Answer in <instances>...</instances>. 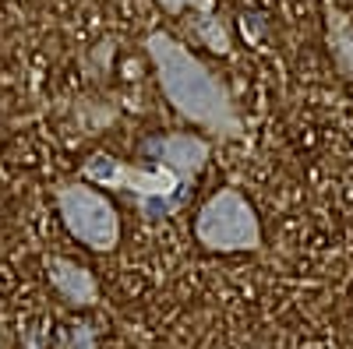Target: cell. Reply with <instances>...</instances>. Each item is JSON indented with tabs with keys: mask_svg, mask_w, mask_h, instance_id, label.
Returning <instances> with one entry per match:
<instances>
[{
	"mask_svg": "<svg viewBox=\"0 0 353 349\" xmlns=\"http://www.w3.org/2000/svg\"><path fill=\"white\" fill-rule=\"evenodd\" d=\"M145 46H149V56L156 64V78H159L166 103L184 120L198 124L201 131H212L219 138H244V124L237 116L230 89L184 43H176L170 32H152L145 39Z\"/></svg>",
	"mask_w": 353,
	"mask_h": 349,
	"instance_id": "obj_1",
	"label": "cell"
},
{
	"mask_svg": "<svg viewBox=\"0 0 353 349\" xmlns=\"http://www.w3.org/2000/svg\"><path fill=\"white\" fill-rule=\"evenodd\" d=\"M81 177L92 180L96 187H110L117 194H128L145 219H163V215L176 212L194 187V180L184 177L181 169H173L170 162H159L156 169H141V166H128V162H121L117 156H106V152H96L88 159L81 166Z\"/></svg>",
	"mask_w": 353,
	"mask_h": 349,
	"instance_id": "obj_2",
	"label": "cell"
},
{
	"mask_svg": "<svg viewBox=\"0 0 353 349\" xmlns=\"http://www.w3.org/2000/svg\"><path fill=\"white\" fill-rule=\"evenodd\" d=\"M194 237L205 251L241 254L261 247V222L254 205L237 187H219L194 215Z\"/></svg>",
	"mask_w": 353,
	"mask_h": 349,
	"instance_id": "obj_3",
	"label": "cell"
},
{
	"mask_svg": "<svg viewBox=\"0 0 353 349\" xmlns=\"http://www.w3.org/2000/svg\"><path fill=\"white\" fill-rule=\"evenodd\" d=\"M57 209H61L68 233L78 244H85L88 251L110 254L121 244V215H117L113 201L106 194H99L96 187L64 184L57 191Z\"/></svg>",
	"mask_w": 353,
	"mask_h": 349,
	"instance_id": "obj_4",
	"label": "cell"
},
{
	"mask_svg": "<svg viewBox=\"0 0 353 349\" xmlns=\"http://www.w3.org/2000/svg\"><path fill=\"white\" fill-rule=\"evenodd\" d=\"M141 152L149 156V159L170 162L173 169H181L184 177L198 180L205 162H209V141L198 138V134H159V138L145 141Z\"/></svg>",
	"mask_w": 353,
	"mask_h": 349,
	"instance_id": "obj_5",
	"label": "cell"
},
{
	"mask_svg": "<svg viewBox=\"0 0 353 349\" xmlns=\"http://www.w3.org/2000/svg\"><path fill=\"white\" fill-rule=\"evenodd\" d=\"M46 275H50V286L61 293L71 307H96L99 300V282L96 275L88 272L85 265L71 257H46Z\"/></svg>",
	"mask_w": 353,
	"mask_h": 349,
	"instance_id": "obj_6",
	"label": "cell"
},
{
	"mask_svg": "<svg viewBox=\"0 0 353 349\" xmlns=\"http://www.w3.org/2000/svg\"><path fill=\"white\" fill-rule=\"evenodd\" d=\"M329 43H332V56L339 71L353 81V18L329 11Z\"/></svg>",
	"mask_w": 353,
	"mask_h": 349,
	"instance_id": "obj_7",
	"label": "cell"
},
{
	"mask_svg": "<svg viewBox=\"0 0 353 349\" xmlns=\"http://www.w3.org/2000/svg\"><path fill=\"white\" fill-rule=\"evenodd\" d=\"M194 36L212 53H230V32H226V25L219 21V14H212V11H201V18L194 21Z\"/></svg>",
	"mask_w": 353,
	"mask_h": 349,
	"instance_id": "obj_8",
	"label": "cell"
},
{
	"mask_svg": "<svg viewBox=\"0 0 353 349\" xmlns=\"http://www.w3.org/2000/svg\"><path fill=\"white\" fill-rule=\"evenodd\" d=\"M156 4H159L166 14H181V11H188V8H194V11H212V0H156Z\"/></svg>",
	"mask_w": 353,
	"mask_h": 349,
	"instance_id": "obj_9",
	"label": "cell"
}]
</instances>
